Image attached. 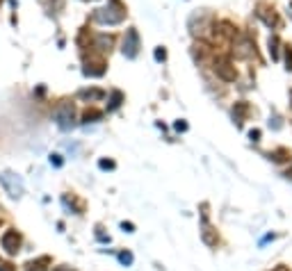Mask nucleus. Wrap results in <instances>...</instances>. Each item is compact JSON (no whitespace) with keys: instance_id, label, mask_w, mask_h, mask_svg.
<instances>
[{"instance_id":"nucleus-1","label":"nucleus","mask_w":292,"mask_h":271,"mask_svg":"<svg viewBox=\"0 0 292 271\" xmlns=\"http://www.w3.org/2000/svg\"><path fill=\"white\" fill-rule=\"evenodd\" d=\"M91 18L101 25H119L125 18V7L121 5L119 0H110L105 7L96 9V12L91 14Z\"/></svg>"},{"instance_id":"nucleus-2","label":"nucleus","mask_w":292,"mask_h":271,"mask_svg":"<svg viewBox=\"0 0 292 271\" xmlns=\"http://www.w3.org/2000/svg\"><path fill=\"white\" fill-rule=\"evenodd\" d=\"M53 118H55V123H57V128L62 130H71L73 125H76V110H73L71 103H60V105L55 107V112H53Z\"/></svg>"},{"instance_id":"nucleus-3","label":"nucleus","mask_w":292,"mask_h":271,"mask_svg":"<svg viewBox=\"0 0 292 271\" xmlns=\"http://www.w3.org/2000/svg\"><path fill=\"white\" fill-rule=\"evenodd\" d=\"M0 185L5 187V192L12 196V198H21L25 192V185H23V180H21V176H16V173H12V171L0 173Z\"/></svg>"},{"instance_id":"nucleus-4","label":"nucleus","mask_w":292,"mask_h":271,"mask_svg":"<svg viewBox=\"0 0 292 271\" xmlns=\"http://www.w3.org/2000/svg\"><path fill=\"white\" fill-rule=\"evenodd\" d=\"M124 55L128 59H135L139 53V35H137V30L135 28H128L125 30V37H124Z\"/></svg>"},{"instance_id":"nucleus-5","label":"nucleus","mask_w":292,"mask_h":271,"mask_svg":"<svg viewBox=\"0 0 292 271\" xmlns=\"http://www.w3.org/2000/svg\"><path fill=\"white\" fill-rule=\"evenodd\" d=\"M105 69H108V62L101 57V55H89V59L84 62V69L83 73L89 77H98L105 73Z\"/></svg>"},{"instance_id":"nucleus-6","label":"nucleus","mask_w":292,"mask_h":271,"mask_svg":"<svg viewBox=\"0 0 292 271\" xmlns=\"http://www.w3.org/2000/svg\"><path fill=\"white\" fill-rule=\"evenodd\" d=\"M0 246L5 248L7 255H16L18 248H21V235H18L16 230H7L5 235L0 237Z\"/></svg>"},{"instance_id":"nucleus-7","label":"nucleus","mask_w":292,"mask_h":271,"mask_svg":"<svg viewBox=\"0 0 292 271\" xmlns=\"http://www.w3.org/2000/svg\"><path fill=\"white\" fill-rule=\"evenodd\" d=\"M215 71H217V76H219L221 80H226V82H233V80H235V69L231 66V62H228L226 57H217Z\"/></svg>"},{"instance_id":"nucleus-8","label":"nucleus","mask_w":292,"mask_h":271,"mask_svg":"<svg viewBox=\"0 0 292 271\" xmlns=\"http://www.w3.org/2000/svg\"><path fill=\"white\" fill-rule=\"evenodd\" d=\"M258 16L265 21V25H269V28H279L281 25V18H279V14H276V9L272 7V9H267L265 5H260L258 7Z\"/></svg>"},{"instance_id":"nucleus-9","label":"nucleus","mask_w":292,"mask_h":271,"mask_svg":"<svg viewBox=\"0 0 292 271\" xmlns=\"http://www.w3.org/2000/svg\"><path fill=\"white\" fill-rule=\"evenodd\" d=\"M112 37H108V35H98L94 39V48L98 50V53H110V48H112Z\"/></svg>"},{"instance_id":"nucleus-10","label":"nucleus","mask_w":292,"mask_h":271,"mask_svg":"<svg viewBox=\"0 0 292 271\" xmlns=\"http://www.w3.org/2000/svg\"><path fill=\"white\" fill-rule=\"evenodd\" d=\"M105 96L103 89H83V91H78V98L83 100H101Z\"/></svg>"},{"instance_id":"nucleus-11","label":"nucleus","mask_w":292,"mask_h":271,"mask_svg":"<svg viewBox=\"0 0 292 271\" xmlns=\"http://www.w3.org/2000/svg\"><path fill=\"white\" fill-rule=\"evenodd\" d=\"M48 265H50V258L43 255V258L35 260V262H28V269H25V271H46Z\"/></svg>"},{"instance_id":"nucleus-12","label":"nucleus","mask_w":292,"mask_h":271,"mask_svg":"<svg viewBox=\"0 0 292 271\" xmlns=\"http://www.w3.org/2000/svg\"><path fill=\"white\" fill-rule=\"evenodd\" d=\"M210 232H212V228H210V226H208V221L203 219V239H206V244H210V246H215V244H217V237H212Z\"/></svg>"},{"instance_id":"nucleus-13","label":"nucleus","mask_w":292,"mask_h":271,"mask_svg":"<svg viewBox=\"0 0 292 271\" xmlns=\"http://www.w3.org/2000/svg\"><path fill=\"white\" fill-rule=\"evenodd\" d=\"M247 112H249V105H247V103H238L235 110H233V116L238 118V123H242V116H245Z\"/></svg>"},{"instance_id":"nucleus-14","label":"nucleus","mask_w":292,"mask_h":271,"mask_svg":"<svg viewBox=\"0 0 292 271\" xmlns=\"http://www.w3.org/2000/svg\"><path fill=\"white\" fill-rule=\"evenodd\" d=\"M98 118H103V112L101 110H87V112H84V116H83V121L84 123H94V121H98Z\"/></svg>"},{"instance_id":"nucleus-15","label":"nucleus","mask_w":292,"mask_h":271,"mask_svg":"<svg viewBox=\"0 0 292 271\" xmlns=\"http://www.w3.org/2000/svg\"><path fill=\"white\" fill-rule=\"evenodd\" d=\"M121 100H124V94H121V91H112V96H110V105H108V110H117V107L121 105Z\"/></svg>"},{"instance_id":"nucleus-16","label":"nucleus","mask_w":292,"mask_h":271,"mask_svg":"<svg viewBox=\"0 0 292 271\" xmlns=\"http://www.w3.org/2000/svg\"><path fill=\"white\" fill-rule=\"evenodd\" d=\"M269 53H272V59H279V39L276 37L269 39Z\"/></svg>"},{"instance_id":"nucleus-17","label":"nucleus","mask_w":292,"mask_h":271,"mask_svg":"<svg viewBox=\"0 0 292 271\" xmlns=\"http://www.w3.org/2000/svg\"><path fill=\"white\" fill-rule=\"evenodd\" d=\"M119 260H121V265H132V255L125 251V253H119Z\"/></svg>"},{"instance_id":"nucleus-18","label":"nucleus","mask_w":292,"mask_h":271,"mask_svg":"<svg viewBox=\"0 0 292 271\" xmlns=\"http://www.w3.org/2000/svg\"><path fill=\"white\" fill-rule=\"evenodd\" d=\"M50 164L60 169V166H62V155H50Z\"/></svg>"},{"instance_id":"nucleus-19","label":"nucleus","mask_w":292,"mask_h":271,"mask_svg":"<svg viewBox=\"0 0 292 271\" xmlns=\"http://www.w3.org/2000/svg\"><path fill=\"white\" fill-rule=\"evenodd\" d=\"M165 57H167L165 48H158V50H155V59H158V62H165Z\"/></svg>"},{"instance_id":"nucleus-20","label":"nucleus","mask_w":292,"mask_h":271,"mask_svg":"<svg viewBox=\"0 0 292 271\" xmlns=\"http://www.w3.org/2000/svg\"><path fill=\"white\" fill-rule=\"evenodd\" d=\"M101 169H114V162H110V159H101Z\"/></svg>"},{"instance_id":"nucleus-21","label":"nucleus","mask_w":292,"mask_h":271,"mask_svg":"<svg viewBox=\"0 0 292 271\" xmlns=\"http://www.w3.org/2000/svg\"><path fill=\"white\" fill-rule=\"evenodd\" d=\"M0 271H14L12 265H5V262H0Z\"/></svg>"},{"instance_id":"nucleus-22","label":"nucleus","mask_w":292,"mask_h":271,"mask_svg":"<svg viewBox=\"0 0 292 271\" xmlns=\"http://www.w3.org/2000/svg\"><path fill=\"white\" fill-rule=\"evenodd\" d=\"M288 69H292V50L288 48Z\"/></svg>"},{"instance_id":"nucleus-23","label":"nucleus","mask_w":292,"mask_h":271,"mask_svg":"<svg viewBox=\"0 0 292 271\" xmlns=\"http://www.w3.org/2000/svg\"><path fill=\"white\" fill-rule=\"evenodd\" d=\"M121 228H124L125 232H132V224H121Z\"/></svg>"},{"instance_id":"nucleus-24","label":"nucleus","mask_w":292,"mask_h":271,"mask_svg":"<svg viewBox=\"0 0 292 271\" xmlns=\"http://www.w3.org/2000/svg\"><path fill=\"white\" fill-rule=\"evenodd\" d=\"M258 137H260V132H258V130H251V139H253V142H256Z\"/></svg>"},{"instance_id":"nucleus-25","label":"nucleus","mask_w":292,"mask_h":271,"mask_svg":"<svg viewBox=\"0 0 292 271\" xmlns=\"http://www.w3.org/2000/svg\"><path fill=\"white\" fill-rule=\"evenodd\" d=\"M176 130H187V125L180 123V121H178V123H176Z\"/></svg>"},{"instance_id":"nucleus-26","label":"nucleus","mask_w":292,"mask_h":271,"mask_svg":"<svg viewBox=\"0 0 292 271\" xmlns=\"http://www.w3.org/2000/svg\"><path fill=\"white\" fill-rule=\"evenodd\" d=\"M53 271H71V269H66V267H55Z\"/></svg>"},{"instance_id":"nucleus-27","label":"nucleus","mask_w":292,"mask_h":271,"mask_svg":"<svg viewBox=\"0 0 292 271\" xmlns=\"http://www.w3.org/2000/svg\"><path fill=\"white\" fill-rule=\"evenodd\" d=\"M0 2H2V0H0Z\"/></svg>"}]
</instances>
